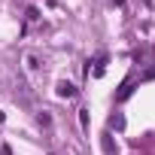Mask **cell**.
<instances>
[{
    "mask_svg": "<svg viewBox=\"0 0 155 155\" xmlns=\"http://www.w3.org/2000/svg\"><path fill=\"white\" fill-rule=\"evenodd\" d=\"M58 94H61V97H73V94H76V85H73V82H58Z\"/></svg>",
    "mask_w": 155,
    "mask_h": 155,
    "instance_id": "1",
    "label": "cell"
},
{
    "mask_svg": "<svg viewBox=\"0 0 155 155\" xmlns=\"http://www.w3.org/2000/svg\"><path fill=\"white\" fill-rule=\"evenodd\" d=\"M101 146H104V152H107V155H116V146H113V137H110V134H104V137H101Z\"/></svg>",
    "mask_w": 155,
    "mask_h": 155,
    "instance_id": "2",
    "label": "cell"
},
{
    "mask_svg": "<svg viewBox=\"0 0 155 155\" xmlns=\"http://www.w3.org/2000/svg\"><path fill=\"white\" fill-rule=\"evenodd\" d=\"M79 125H82V131H88V113L85 110H79Z\"/></svg>",
    "mask_w": 155,
    "mask_h": 155,
    "instance_id": "3",
    "label": "cell"
},
{
    "mask_svg": "<svg viewBox=\"0 0 155 155\" xmlns=\"http://www.w3.org/2000/svg\"><path fill=\"white\" fill-rule=\"evenodd\" d=\"M110 128H125V119H122V116H113V119H110Z\"/></svg>",
    "mask_w": 155,
    "mask_h": 155,
    "instance_id": "4",
    "label": "cell"
},
{
    "mask_svg": "<svg viewBox=\"0 0 155 155\" xmlns=\"http://www.w3.org/2000/svg\"><path fill=\"white\" fill-rule=\"evenodd\" d=\"M143 79H155V67H152V70H146V73H143Z\"/></svg>",
    "mask_w": 155,
    "mask_h": 155,
    "instance_id": "5",
    "label": "cell"
}]
</instances>
